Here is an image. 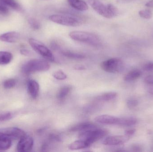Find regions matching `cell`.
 Segmentation results:
<instances>
[{
    "label": "cell",
    "instance_id": "obj_16",
    "mask_svg": "<svg viewBox=\"0 0 153 152\" xmlns=\"http://www.w3.org/2000/svg\"><path fill=\"white\" fill-rule=\"evenodd\" d=\"M137 119L134 117H126L120 118L118 126L123 127H130L137 123Z\"/></svg>",
    "mask_w": 153,
    "mask_h": 152
},
{
    "label": "cell",
    "instance_id": "obj_29",
    "mask_svg": "<svg viewBox=\"0 0 153 152\" xmlns=\"http://www.w3.org/2000/svg\"><path fill=\"white\" fill-rule=\"evenodd\" d=\"M127 104L129 109H134L138 105V101L137 99H130L128 100Z\"/></svg>",
    "mask_w": 153,
    "mask_h": 152
},
{
    "label": "cell",
    "instance_id": "obj_17",
    "mask_svg": "<svg viewBox=\"0 0 153 152\" xmlns=\"http://www.w3.org/2000/svg\"><path fill=\"white\" fill-rule=\"evenodd\" d=\"M90 145L86 142L83 140L79 139L74 141L69 145V149L71 151L81 150L88 148Z\"/></svg>",
    "mask_w": 153,
    "mask_h": 152
},
{
    "label": "cell",
    "instance_id": "obj_1",
    "mask_svg": "<svg viewBox=\"0 0 153 152\" xmlns=\"http://www.w3.org/2000/svg\"><path fill=\"white\" fill-rule=\"evenodd\" d=\"M50 68V64L46 61L34 59L24 63L22 67L21 70L24 74H30L35 72L47 71Z\"/></svg>",
    "mask_w": 153,
    "mask_h": 152
},
{
    "label": "cell",
    "instance_id": "obj_8",
    "mask_svg": "<svg viewBox=\"0 0 153 152\" xmlns=\"http://www.w3.org/2000/svg\"><path fill=\"white\" fill-rule=\"evenodd\" d=\"M91 7L100 15L107 18H112L108 4L105 5L99 0H88Z\"/></svg>",
    "mask_w": 153,
    "mask_h": 152
},
{
    "label": "cell",
    "instance_id": "obj_12",
    "mask_svg": "<svg viewBox=\"0 0 153 152\" xmlns=\"http://www.w3.org/2000/svg\"><path fill=\"white\" fill-rule=\"evenodd\" d=\"M27 91L31 98L35 99L38 96L39 91V85L36 80H29L27 84Z\"/></svg>",
    "mask_w": 153,
    "mask_h": 152
},
{
    "label": "cell",
    "instance_id": "obj_31",
    "mask_svg": "<svg viewBox=\"0 0 153 152\" xmlns=\"http://www.w3.org/2000/svg\"><path fill=\"white\" fill-rule=\"evenodd\" d=\"M131 151L133 152H142L143 151V148L140 145L134 144L131 146Z\"/></svg>",
    "mask_w": 153,
    "mask_h": 152
},
{
    "label": "cell",
    "instance_id": "obj_14",
    "mask_svg": "<svg viewBox=\"0 0 153 152\" xmlns=\"http://www.w3.org/2000/svg\"><path fill=\"white\" fill-rule=\"evenodd\" d=\"M97 128L95 124L91 122H85L79 123L71 128L70 130L72 132H83Z\"/></svg>",
    "mask_w": 153,
    "mask_h": 152
},
{
    "label": "cell",
    "instance_id": "obj_6",
    "mask_svg": "<svg viewBox=\"0 0 153 152\" xmlns=\"http://www.w3.org/2000/svg\"><path fill=\"white\" fill-rule=\"evenodd\" d=\"M104 71L111 73H119L123 70L124 64L122 60L118 58H111L104 61L101 64Z\"/></svg>",
    "mask_w": 153,
    "mask_h": 152
},
{
    "label": "cell",
    "instance_id": "obj_33",
    "mask_svg": "<svg viewBox=\"0 0 153 152\" xmlns=\"http://www.w3.org/2000/svg\"><path fill=\"white\" fill-rule=\"evenodd\" d=\"M144 82L146 84L153 85V75H150L146 77L144 79Z\"/></svg>",
    "mask_w": 153,
    "mask_h": 152
},
{
    "label": "cell",
    "instance_id": "obj_28",
    "mask_svg": "<svg viewBox=\"0 0 153 152\" xmlns=\"http://www.w3.org/2000/svg\"><path fill=\"white\" fill-rule=\"evenodd\" d=\"M140 17L145 19H151L152 17V13L149 10H140L139 12Z\"/></svg>",
    "mask_w": 153,
    "mask_h": 152
},
{
    "label": "cell",
    "instance_id": "obj_24",
    "mask_svg": "<svg viewBox=\"0 0 153 152\" xmlns=\"http://www.w3.org/2000/svg\"><path fill=\"white\" fill-rule=\"evenodd\" d=\"M11 141L8 138H0V151L9 150L11 146Z\"/></svg>",
    "mask_w": 153,
    "mask_h": 152
},
{
    "label": "cell",
    "instance_id": "obj_15",
    "mask_svg": "<svg viewBox=\"0 0 153 152\" xmlns=\"http://www.w3.org/2000/svg\"><path fill=\"white\" fill-rule=\"evenodd\" d=\"M67 1L71 7L77 10L84 11L88 9L87 3L83 0H67Z\"/></svg>",
    "mask_w": 153,
    "mask_h": 152
},
{
    "label": "cell",
    "instance_id": "obj_10",
    "mask_svg": "<svg viewBox=\"0 0 153 152\" xmlns=\"http://www.w3.org/2000/svg\"><path fill=\"white\" fill-rule=\"evenodd\" d=\"M34 145L33 138L26 135L20 139L17 145V151L19 152H30L32 150Z\"/></svg>",
    "mask_w": 153,
    "mask_h": 152
},
{
    "label": "cell",
    "instance_id": "obj_38",
    "mask_svg": "<svg viewBox=\"0 0 153 152\" xmlns=\"http://www.w3.org/2000/svg\"><path fill=\"white\" fill-rule=\"evenodd\" d=\"M148 91L149 93L153 95V87H149Z\"/></svg>",
    "mask_w": 153,
    "mask_h": 152
},
{
    "label": "cell",
    "instance_id": "obj_13",
    "mask_svg": "<svg viewBox=\"0 0 153 152\" xmlns=\"http://www.w3.org/2000/svg\"><path fill=\"white\" fill-rule=\"evenodd\" d=\"M19 38V34L15 31L7 32L0 35V40L5 43H16Z\"/></svg>",
    "mask_w": 153,
    "mask_h": 152
},
{
    "label": "cell",
    "instance_id": "obj_22",
    "mask_svg": "<svg viewBox=\"0 0 153 152\" xmlns=\"http://www.w3.org/2000/svg\"><path fill=\"white\" fill-rule=\"evenodd\" d=\"M61 52L63 55L70 59H81L85 58V55L83 54L73 52L69 51H62Z\"/></svg>",
    "mask_w": 153,
    "mask_h": 152
},
{
    "label": "cell",
    "instance_id": "obj_39",
    "mask_svg": "<svg viewBox=\"0 0 153 152\" xmlns=\"http://www.w3.org/2000/svg\"><path fill=\"white\" fill-rule=\"evenodd\" d=\"M0 122H1V119H0Z\"/></svg>",
    "mask_w": 153,
    "mask_h": 152
},
{
    "label": "cell",
    "instance_id": "obj_25",
    "mask_svg": "<svg viewBox=\"0 0 153 152\" xmlns=\"http://www.w3.org/2000/svg\"><path fill=\"white\" fill-rule=\"evenodd\" d=\"M16 84V80L14 79H9L5 80L3 83V87L5 89L13 88Z\"/></svg>",
    "mask_w": 153,
    "mask_h": 152
},
{
    "label": "cell",
    "instance_id": "obj_18",
    "mask_svg": "<svg viewBox=\"0 0 153 152\" xmlns=\"http://www.w3.org/2000/svg\"><path fill=\"white\" fill-rule=\"evenodd\" d=\"M12 54L9 52L5 51H0V65H7L12 60Z\"/></svg>",
    "mask_w": 153,
    "mask_h": 152
},
{
    "label": "cell",
    "instance_id": "obj_7",
    "mask_svg": "<svg viewBox=\"0 0 153 152\" xmlns=\"http://www.w3.org/2000/svg\"><path fill=\"white\" fill-rule=\"evenodd\" d=\"M26 135L23 130L18 128L9 127L0 129V138H8L11 140H20Z\"/></svg>",
    "mask_w": 153,
    "mask_h": 152
},
{
    "label": "cell",
    "instance_id": "obj_32",
    "mask_svg": "<svg viewBox=\"0 0 153 152\" xmlns=\"http://www.w3.org/2000/svg\"><path fill=\"white\" fill-rule=\"evenodd\" d=\"M143 69L147 71H153V62H150L145 64L143 67Z\"/></svg>",
    "mask_w": 153,
    "mask_h": 152
},
{
    "label": "cell",
    "instance_id": "obj_34",
    "mask_svg": "<svg viewBox=\"0 0 153 152\" xmlns=\"http://www.w3.org/2000/svg\"><path fill=\"white\" fill-rule=\"evenodd\" d=\"M21 54L22 55L26 56H30L32 55V52L29 50H27L26 49H22L20 50Z\"/></svg>",
    "mask_w": 153,
    "mask_h": 152
},
{
    "label": "cell",
    "instance_id": "obj_30",
    "mask_svg": "<svg viewBox=\"0 0 153 152\" xmlns=\"http://www.w3.org/2000/svg\"><path fill=\"white\" fill-rule=\"evenodd\" d=\"M9 13V10L8 7L0 2V14L2 15H8Z\"/></svg>",
    "mask_w": 153,
    "mask_h": 152
},
{
    "label": "cell",
    "instance_id": "obj_4",
    "mask_svg": "<svg viewBox=\"0 0 153 152\" xmlns=\"http://www.w3.org/2000/svg\"><path fill=\"white\" fill-rule=\"evenodd\" d=\"M51 21L63 26H77L82 23V21L76 16L66 14H53L49 17Z\"/></svg>",
    "mask_w": 153,
    "mask_h": 152
},
{
    "label": "cell",
    "instance_id": "obj_20",
    "mask_svg": "<svg viewBox=\"0 0 153 152\" xmlns=\"http://www.w3.org/2000/svg\"><path fill=\"white\" fill-rule=\"evenodd\" d=\"M117 96V93L116 92H109L105 93L97 97V100L102 101H108L115 99Z\"/></svg>",
    "mask_w": 153,
    "mask_h": 152
},
{
    "label": "cell",
    "instance_id": "obj_11",
    "mask_svg": "<svg viewBox=\"0 0 153 152\" xmlns=\"http://www.w3.org/2000/svg\"><path fill=\"white\" fill-rule=\"evenodd\" d=\"M119 117L109 115H102L97 116L94 120L97 123L107 125H117L118 126Z\"/></svg>",
    "mask_w": 153,
    "mask_h": 152
},
{
    "label": "cell",
    "instance_id": "obj_37",
    "mask_svg": "<svg viewBox=\"0 0 153 152\" xmlns=\"http://www.w3.org/2000/svg\"><path fill=\"white\" fill-rule=\"evenodd\" d=\"M146 6L148 7H153V0H151L146 4Z\"/></svg>",
    "mask_w": 153,
    "mask_h": 152
},
{
    "label": "cell",
    "instance_id": "obj_21",
    "mask_svg": "<svg viewBox=\"0 0 153 152\" xmlns=\"http://www.w3.org/2000/svg\"><path fill=\"white\" fill-rule=\"evenodd\" d=\"M71 89V87L70 86H65L62 87L57 93V99L59 100H62L65 99V97L70 93Z\"/></svg>",
    "mask_w": 153,
    "mask_h": 152
},
{
    "label": "cell",
    "instance_id": "obj_2",
    "mask_svg": "<svg viewBox=\"0 0 153 152\" xmlns=\"http://www.w3.org/2000/svg\"><path fill=\"white\" fill-rule=\"evenodd\" d=\"M73 40L77 42L85 43L94 46H97L100 44V37L95 34L82 31H73L69 34Z\"/></svg>",
    "mask_w": 153,
    "mask_h": 152
},
{
    "label": "cell",
    "instance_id": "obj_26",
    "mask_svg": "<svg viewBox=\"0 0 153 152\" xmlns=\"http://www.w3.org/2000/svg\"><path fill=\"white\" fill-rule=\"evenodd\" d=\"M29 24L31 28L35 30H38L40 28V24L38 21L34 18H30L28 20Z\"/></svg>",
    "mask_w": 153,
    "mask_h": 152
},
{
    "label": "cell",
    "instance_id": "obj_27",
    "mask_svg": "<svg viewBox=\"0 0 153 152\" xmlns=\"http://www.w3.org/2000/svg\"><path fill=\"white\" fill-rule=\"evenodd\" d=\"M53 76L57 80H63L66 79L67 77L66 74L62 70H58L53 73Z\"/></svg>",
    "mask_w": 153,
    "mask_h": 152
},
{
    "label": "cell",
    "instance_id": "obj_23",
    "mask_svg": "<svg viewBox=\"0 0 153 152\" xmlns=\"http://www.w3.org/2000/svg\"><path fill=\"white\" fill-rule=\"evenodd\" d=\"M0 2L13 10L19 11L21 9L20 5L16 0H0Z\"/></svg>",
    "mask_w": 153,
    "mask_h": 152
},
{
    "label": "cell",
    "instance_id": "obj_9",
    "mask_svg": "<svg viewBox=\"0 0 153 152\" xmlns=\"http://www.w3.org/2000/svg\"><path fill=\"white\" fill-rule=\"evenodd\" d=\"M130 138V137L125 134L124 135L111 136L104 139L102 143L104 145L109 146L121 145L127 142Z\"/></svg>",
    "mask_w": 153,
    "mask_h": 152
},
{
    "label": "cell",
    "instance_id": "obj_36",
    "mask_svg": "<svg viewBox=\"0 0 153 152\" xmlns=\"http://www.w3.org/2000/svg\"><path fill=\"white\" fill-rule=\"evenodd\" d=\"M74 69L77 70H84L86 68H85V67L83 65H77L74 67Z\"/></svg>",
    "mask_w": 153,
    "mask_h": 152
},
{
    "label": "cell",
    "instance_id": "obj_3",
    "mask_svg": "<svg viewBox=\"0 0 153 152\" xmlns=\"http://www.w3.org/2000/svg\"><path fill=\"white\" fill-rule=\"evenodd\" d=\"M108 131L105 129L96 128L81 132L79 134V139L86 142L91 146L97 141L103 138L108 134Z\"/></svg>",
    "mask_w": 153,
    "mask_h": 152
},
{
    "label": "cell",
    "instance_id": "obj_5",
    "mask_svg": "<svg viewBox=\"0 0 153 152\" xmlns=\"http://www.w3.org/2000/svg\"><path fill=\"white\" fill-rule=\"evenodd\" d=\"M29 43L36 52L50 61H54L55 57L53 53L43 43L33 38L29 39Z\"/></svg>",
    "mask_w": 153,
    "mask_h": 152
},
{
    "label": "cell",
    "instance_id": "obj_19",
    "mask_svg": "<svg viewBox=\"0 0 153 152\" xmlns=\"http://www.w3.org/2000/svg\"><path fill=\"white\" fill-rule=\"evenodd\" d=\"M142 75V71L139 70H134L127 73L124 77V80L126 81H132L139 78Z\"/></svg>",
    "mask_w": 153,
    "mask_h": 152
},
{
    "label": "cell",
    "instance_id": "obj_35",
    "mask_svg": "<svg viewBox=\"0 0 153 152\" xmlns=\"http://www.w3.org/2000/svg\"><path fill=\"white\" fill-rule=\"evenodd\" d=\"M136 132V129H129L126 130L125 131V134L128 136L131 137L132 136L134 135Z\"/></svg>",
    "mask_w": 153,
    "mask_h": 152
}]
</instances>
